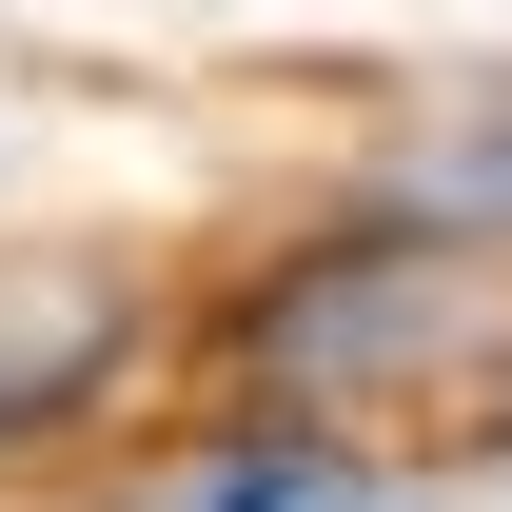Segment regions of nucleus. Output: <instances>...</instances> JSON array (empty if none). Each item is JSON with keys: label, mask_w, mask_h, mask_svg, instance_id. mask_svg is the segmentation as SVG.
Here are the masks:
<instances>
[{"label": "nucleus", "mask_w": 512, "mask_h": 512, "mask_svg": "<svg viewBox=\"0 0 512 512\" xmlns=\"http://www.w3.org/2000/svg\"><path fill=\"white\" fill-rule=\"evenodd\" d=\"M138 296L119 276H0V434H40V414H79V394L119 375Z\"/></svg>", "instance_id": "f257e3e1"}, {"label": "nucleus", "mask_w": 512, "mask_h": 512, "mask_svg": "<svg viewBox=\"0 0 512 512\" xmlns=\"http://www.w3.org/2000/svg\"><path fill=\"white\" fill-rule=\"evenodd\" d=\"M178 512H394V473H355L335 434H237Z\"/></svg>", "instance_id": "f03ea898"}]
</instances>
